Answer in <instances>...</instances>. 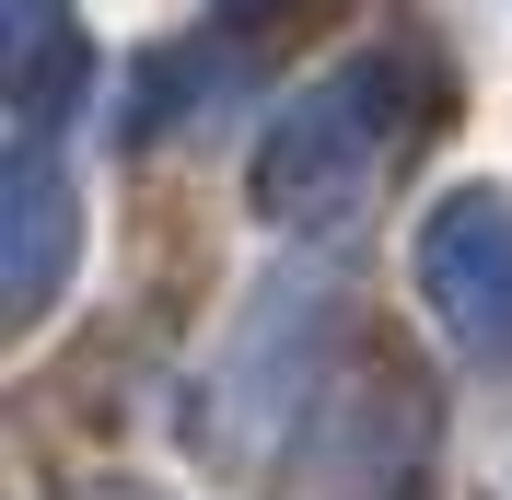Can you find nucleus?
<instances>
[{
    "label": "nucleus",
    "instance_id": "7ed1b4c3",
    "mask_svg": "<svg viewBox=\"0 0 512 500\" xmlns=\"http://www.w3.org/2000/svg\"><path fill=\"white\" fill-rule=\"evenodd\" d=\"M70 256H82V210H70V175L47 152H12V187H0V303L12 326L47 314L70 291Z\"/></svg>",
    "mask_w": 512,
    "mask_h": 500
},
{
    "label": "nucleus",
    "instance_id": "20e7f679",
    "mask_svg": "<svg viewBox=\"0 0 512 500\" xmlns=\"http://www.w3.org/2000/svg\"><path fill=\"white\" fill-rule=\"evenodd\" d=\"M0 94H12V152H47L59 140V117L82 105V82H94V35L70 24V0H12L0 12Z\"/></svg>",
    "mask_w": 512,
    "mask_h": 500
},
{
    "label": "nucleus",
    "instance_id": "423d86ee",
    "mask_svg": "<svg viewBox=\"0 0 512 500\" xmlns=\"http://www.w3.org/2000/svg\"><path fill=\"white\" fill-rule=\"evenodd\" d=\"M82 500H152V489H82Z\"/></svg>",
    "mask_w": 512,
    "mask_h": 500
},
{
    "label": "nucleus",
    "instance_id": "f257e3e1",
    "mask_svg": "<svg viewBox=\"0 0 512 500\" xmlns=\"http://www.w3.org/2000/svg\"><path fill=\"white\" fill-rule=\"evenodd\" d=\"M396 117H408V70L396 59H338L256 140V210L268 221H350L361 187L384 175V152L408 140Z\"/></svg>",
    "mask_w": 512,
    "mask_h": 500
},
{
    "label": "nucleus",
    "instance_id": "39448f33",
    "mask_svg": "<svg viewBox=\"0 0 512 500\" xmlns=\"http://www.w3.org/2000/svg\"><path fill=\"white\" fill-rule=\"evenodd\" d=\"M222 24H233V35H245V47H256V35L303 24V0H222Z\"/></svg>",
    "mask_w": 512,
    "mask_h": 500
},
{
    "label": "nucleus",
    "instance_id": "f03ea898",
    "mask_svg": "<svg viewBox=\"0 0 512 500\" xmlns=\"http://www.w3.org/2000/svg\"><path fill=\"white\" fill-rule=\"evenodd\" d=\"M419 303L443 314V338L489 373H512V198L466 187L419 221Z\"/></svg>",
    "mask_w": 512,
    "mask_h": 500
}]
</instances>
